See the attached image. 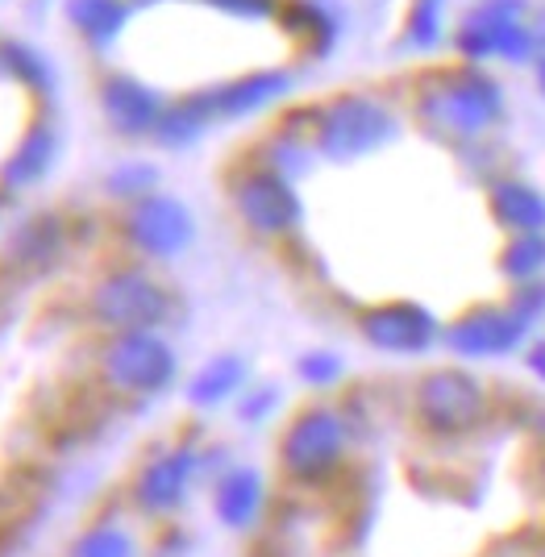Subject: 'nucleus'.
I'll list each match as a JSON object with an SVG mask.
<instances>
[{
	"label": "nucleus",
	"instance_id": "nucleus-17",
	"mask_svg": "<svg viewBox=\"0 0 545 557\" xmlns=\"http://www.w3.org/2000/svg\"><path fill=\"white\" fill-rule=\"evenodd\" d=\"M213 4H225V9H234V13H246V17L271 13V0H213Z\"/></svg>",
	"mask_w": 545,
	"mask_h": 557
},
{
	"label": "nucleus",
	"instance_id": "nucleus-14",
	"mask_svg": "<svg viewBox=\"0 0 545 557\" xmlns=\"http://www.w3.org/2000/svg\"><path fill=\"white\" fill-rule=\"evenodd\" d=\"M237 383H241V367H237L234 358H216L205 367V374L191 383V395L200 399V404H216V399H225V395L234 392Z\"/></svg>",
	"mask_w": 545,
	"mask_h": 557
},
{
	"label": "nucleus",
	"instance_id": "nucleus-16",
	"mask_svg": "<svg viewBox=\"0 0 545 557\" xmlns=\"http://www.w3.org/2000/svg\"><path fill=\"white\" fill-rule=\"evenodd\" d=\"M72 557H134V541L121 529H92L75 541Z\"/></svg>",
	"mask_w": 545,
	"mask_h": 557
},
{
	"label": "nucleus",
	"instance_id": "nucleus-8",
	"mask_svg": "<svg viewBox=\"0 0 545 557\" xmlns=\"http://www.w3.org/2000/svg\"><path fill=\"white\" fill-rule=\"evenodd\" d=\"M362 333H367V342H375L380 349L412 354V349L429 346L433 321L421 308H412V304H383V308L362 317Z\"/></svg>",
	"mask_w": 545,
	"mask_h": 557
},
{
	"label": "nucleus",
	"instance_id": "nucleus-10",
	"mask_svg": "<svg viewBox=\"0 0 545 557\" xmlns=\"http://www.w3.org/2000/svg\"><path fill=\"white\" fill-rule=\"evenodd\" d=\"M104 113L121 134H146L159 125V96L138 88L134 79H109L104 84Z\"/></svg>",
	"mask_w": 545,
	"mask_h": 557
},
{
	"label": "nucleus",
	"instance_id": "nucleus-1",
	"mask_svg": "<svg viewBox=\"0 0 545 557\" xmlns=\"http://www.w3.org/2000/svg\"><path fill=\"white\" fill-rule=\"evenodd\" d=\"M417 417L429 433L437 437H458V433H471L483 420L492 417V404L479 383H471L467 374L458 371H437L429 374L417 392Z\"/></svg>",
	"mask_w": 545,
	"mask_h": 557
},
{
	"label": "nucleus",
	"instance_id": "nucleus-9",
	"mask_svg": "<svg viewBox=\"0 0 545 557\" xmlns=\"http://www.w3.org/2000/svg\"><path fill=\"white\" fill-rule=\"evenodd\" d=\"M191 470H196V458L191 454H166L159 462H150L138 474V504L146 511H171L184 495H188V483H191Z\"/></svg>",
	"mask_w": 545,
	"mask_h": 557
},
{
	"label": "nucleus",
	"instance_id": "nucleus-15",
	"mask_svg": "<svg viewBox=\"0 0 545 557\" xmlns=\"http://www.w3.org/2000/svg\"><path fill=\"white\" fill-rule=\"evenodd\" d=\"M0 67L22 79L25 88H47V63L22 42H0Z\"/></svg>",
	"mask_w": 545,
	"mask_h": 557
},
{
	"label": "nucleus",
	"instance_id": "nucleus-5",
	"mask_svg": "<svg viewBox=\"0 0 545 557\" xmlns=\"http://www.w3.org/2000/svg\"><path fill=\"white\" fill-rule=\"evenodd\" d=\"M387 129H392V121H387V113H383L375 100L346 96V100H337V104H330L321 113L317 138H321V146L330 154L346 159V154H362V150L380 146L387 138Z\"/></svg>",
	"mask_w": 545,
	"mask_h": 557
},
{
	"label": "nucleus",
	"instance_id": "nucleus-6",
	"mask_svg": "<svg viewBox=\"0 0 545 557\" xmlns=\"http://www.w3.org/2000/svg\"><path fill=\"white\" fill-rule=\"evenodd\" d=\"M234 205L246 216V225L262 233H287L300 216L296 191L275 171H246L234 184Z\"/></svg>",
	"mask_w": 545,
	"mask_h": 557
},
{
	"label": "nucleus",
	"instance_id": "nucleus-12",
	"mask_svg": "<svg viewBox=\"0 0 545 557\" xmlns=\"http://www.w3.org/2000/svg\"><path fill=\"white\" fill-rule=\"evenodd\" d=\"M50 159H54V134L47 125H34L22 146H17V154L4 166V184H34L38 175H47Z\"/></svg>",
	"mask_w": 545,
	"mask_h": 557
},
{
	"label": "nucleus",
	"instance_id": "nucleus-2",
	"mask_svg": "<svg viewBox=\"0 0 545 557\" xmlns=\"http://www.w3.org/2000/svg\"><path fill=\"white\" fill-rule=\"evenodd\" d=\"M346 449V424L330 408H309L292 420L284 437V466L300 483L330 479Z\"/></svg>",
	"mask_w": 545,
	"mask_h": 557
},
{
	"label": "nucleus",
	"instance_id": "nucleus-11",
	"mask_svg": "<svg viewBox=\"0 0 545 557\" xmlns=\"http://www.w3.org/2000/svg\"><path fill=\"white\" fill-rule=\"evenodd\" d=\"M262 511V479L255 470H230L216 487V516L230 529H246L255 524Z\"/></svg>",
	"mask_w": 545,
	"mask_h": 557
},
{
	"label": "nucleus",
	"instance_id": "nucleus-4",
	"mask_svg": "<svg viewBox=\"0 0 545 557\" xmlns=\"http://www.w3.org/2000/svg\"><path fill=\"white\" fill-rule=\"evenodd\" d=\"M104 374L117 392L150 395L171 383L175 358L154 333H121L117 342L104 349Z\"/></svg>",
	"mask_w": 545,
	"mask_h": 557
},
{
	"label": "nucleus",
	"instance_id": "nucleus-13",
	"mask_svg": "<svg viewBox=\"0 0 545 557\" xmlns=\"http://www.w3.org/2000/svg\"><path fill=\"white\" fill-rule=\"evenodd\" d=\"M67 13H72V22L79 25L88 38H96V42H109L121 29V22H125L121 0H72Z\"/></svg>",
	"mask_w": 545,
	"mask_h": 557
},
{
	"label": "nucleus",
	"instance_id": "nucleus-7",
	"mask_svg": "<svg viewBox=\"0 0 545 557\" xmlns=\"http://www.w3.org/2000/svg\"><path fill=\"white\" fill-rule=\"evenodd\" d=\"M129 237L146 255H175L191 237V216L184 205H175L166 196H146L129 216Z\"/></svg>",
	"mask_w": 545,
	"mask_h": 557
},
{
	"label": "nucleus",
	"instance_id": "nucleus-3",
	"mask_svg": "<svg viewBox=\"0 0 545 557\" xmlns=\"http://www.w3.org/2000/svg\"><path fill=\"white\" fill-rule=\"evenodd\" d=\"M92 312L100 325L121 329V333H146V329L163 325L166 296L163 287H154L146 275L134 271H117L96 287Z\"/></svg>",
	"mask_w": 545,
	"mask_h": 557
}]
</instances>
